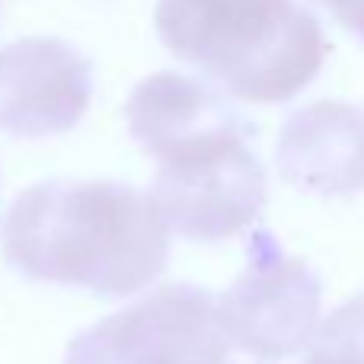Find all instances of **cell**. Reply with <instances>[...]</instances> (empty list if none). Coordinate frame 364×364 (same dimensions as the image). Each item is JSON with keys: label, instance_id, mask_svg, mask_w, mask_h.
<instances>
[{"label": "cell", "instance_id": "1", "mask_svg": "<svg viewBox=\"0 0 364 364\" xmlns=\"http://www.w3.org/2000/svg\"><path fill=\"white\" fill-rule=\"evenodd\" d=\"M0 250L32 282L128 297L166 269L170 230L151 195L128 182L48 179L4 214Z\"/></svg>", "mask_w": 364, "mask_h": 364}, {"label": "cell", "instance_id": "2", "mask_svg": "<svg viewBox=\"0 0 364 364\" xmlns=\"http://www.w3.org/2000/svg\"><path fill=\"white\" fill-rule=\"evenodd\" d=\"M157 36L230 96L284 102L326 61V32L301 0H157Z\"/></svg>", "mask_w": 364, "mask_h": 364}, {"label": "cell", "instance_id": "3", "mask_svg": "<svg viewBox=\"0 0 364 364\" xmlns=\"http://www.w3.org/2000/svg\"><path fill=\"white\" fill-rule=\"evenodd\" d=\"M252 122L214 128L157 151L151 201L166 230L195 243H218L250 230L269 198Z\"/></svg>", "mask_w": 364, "mask_h": 364}, {"label": "cell", "instance_id": "4", "mask_svg": "<svg viewBox=\"0 0 364 364\" xmlns=\"http://www.w3.org/2000/svg\"><path fill=\"white\" fill-rule=\"evenodd\" d=\"M323 284L304 259L288 256L269 230H252L246 269L214 301L227 342L262 361L301 352L320 326Z\"/></svg>", "mask_w": 364, "mask_h": 364}, {"label": "cell", "instance_id": "5", "mask_svg": "<svg viewBox=\"0 0 364 364\" xmlns=\"http://www.w3.org/2000/svg\"><path fill=\"white\" fill-rule=\"evenodd\" d=\"M230 342L198 284H164L154 294L83 329L64 364H227Z\"/></svg>", "mask_w": 364, "mask_h": 364}, {"label": "cell", "instance_id": "6", "mask_svg": "<svg viewBox=\"0 0 364 364\" xmlns=\"http://www.w3.org/2000/svg\"><path fill=\"white\" fill-rule=\"evenodd\" d=\"M93 96V68L64 38L29 36L0 51V132L13 138L64 134Z\"/></svg>", "mask_w": 364, "mask_h": 364}, {"label": "cell", "instance_id": "7", "mask_svg": "<svg viewBox=\"0 0 364 364\" xmlns=\"http://www.w3.org/2000/svg\"><path fill=\"white\" fill-rule=\"evenodd\" d=\"M284 182L316 195L364 192V109L320 100L294 109L278 134Z\"/></svg>", "mask_w": 364, "mask_h": 364}, {"label": "cell", "instance_id": "8", "mask_svg": "<svg viewBox=\"0 0 364 364\" xmlns=\"http://www.w3.org/2000/svg\"><path fill=\"white\" fill-rule=\"evenodd\" d=\"M304 364H364V294L342 304L314 329Z\"/></svg>", "mask_w": 364, "mask_h": 364}, {"label": "cell", "instance_id": "9", "mask_svg": "<svg viewBox=\"0 0 364 364\" xmlns=\"http://www.w3.org/2000/svg\"><path fill=\"white\" fill-rule=\"evenodd\" d=\"M320 4L339 19V26L364 38V0H320Z\"/></svg>", "mask_w": 364, "mask_h": 364}]
</instances>
